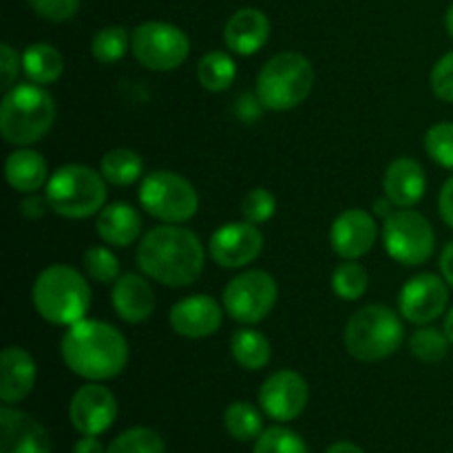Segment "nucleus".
Masks as SVG:
<instances>
[{
    "label": "nucleus",
    "instance_id": "obj_1",
    "mask_svg": "<svg viewBox=\"0 0 453 453\" xmlns=\"http://www.w3.org/2000/svg\"><path fill=\"white\" fill-rule=\"evenodd\" d=\"M142 274L168 288H186L203 273L206 252L193 230L177 224L157 226L137 246Z\"/></svg>",
    "mask_w": 453,
    "mask_h": 453
},
{
    "label": "nucleus",
    "instance_id": "obj_2",
    "mask_svg": "<svg viewBox=\"0 0 453 453\" xmlns=\"http://www.w3.org/2000/svg\"><path fill=\"white\" fill-rule=\"evenodd\" d=\"M62 361L80 379L102 383L124 372L128 363V343L115 326L96 319L69 326L60 343Z\"/></svg>",
    "mask_w": 453,
    "mask_h": 453
},
{
    "label": "nucleus",
    "instance_id": "obj_3",
    "mask_svg": "<svg viewBox=\"0 0 453 453\" xmlns=\"http://www.w3.org/2000/svg\"><path fill=\"white\" fill-rule=\"evenodd\" d=\"M34 308L53 326H73L87 319L91 308V288L75 268L53 264L38 274L34 283Z\"/></svg>",
    "mask_w": 453,
    "mask_h": 453
},
{
    "label": "nucleus",
    "instance_id": "obj_4",
    "mask_svg": "<svg viewBox=\"0 0 453 453\" xmlns=\"http://www.w3.org/2000/svg\"><path fill=\"white\" fill-rule=\"evenodd\" d=\"M56 119V102L40 84H16L0 104V133L9 144L31 146L42 140Z\"/></svg>",
    "mask_w": 453,
    "mask_h": 453
},
{
    "label": "nucleus",
    "instance_id": "obj_5",
    "mask_svg": "<svg viewBox=\"0 0 453 453\" xmlns=\"http://www.w3.org/2000/svg\"><path fill=\"white\" fill-rule=\"evenodd\" d=\"M345 349L363 363H379L396 354L403 345V321L388 305H365L345 326Z\"/></svg>",
    "mask_w": 453,
    "mask_h": 453
},
{
    "label": "nucleus",
    "instance_id": "obj_6",
    "mask_svg": "<svg viewBox=\"0 0 453 453\" xmlns=\"http://www.w3.org/2000/svg\"><path fill=\"white\" fill-rule=\"evenodd\" d=\"M314 87V66L296 51L270 58L257 75V100L270 111L296 109Z\"/></svg>",
    "mask_w": 453,
    "mask_h": 453
},
{
    "label": "nucleus",
    "instance_id": "obj_7",
    "mask_svg": "<svg viewBox=\"0 0 453 453\" xmlns=\"http://www.w3.org/2000/svg\"><path fill=\"white\" fill-rule=\"evenodd\" d=\"M44 195L53 212L66 219H87L104 208L106 180L100 171L66 164L60 166L44 186Z\"/></svg>",
    "mask_w": 453,
    "mask_h": 453
},
{
    "label": "nucleus",
    "instance_id": "obj_8",
    "mask_svg": "<svg viewBox=\"0 0 453 453\" xmlns=\"http://www.w3.org/2000/svg\"><path fill=\"white\" fill-rule=\"evenodd\" d=\"M140 203L164 224H184L199 211V195L186 177L173 171H153L140 186Z\"/></svg>",
    "mask_w": 453,
    "mask_h": 453
},
{
    "label": "nucleus",
    "instance_id": "obj_9",
    "mask_svg": "<svg viewBox=\"0 0 453 453\" xmlns=\"http://www.w3.org/2000/svg\"><path fill=\"white\" fill-rule=\"evenodd\" d=\"M385 252L401 265H420L432 259L436 234L427 217L401 208L383 221Z\"/></svg>",
    "mask_w": 453,
    "mask_h": 453
},
{
    "label": "nucleus",
    "instance_id": "obj_10",
    "mask_svg": "<svg viewBox=\"0 0 453 453\" xmlns=\"http://www.w3.org/2000/svg\"><path fill=\"white\" fill-rule=\"evenodd\" d=\"M131 51L150 71H175L190 53V40L171 22H142L131 34Z\"/></svg>",
    "mask_w": 453,
    "mask_h": 453
},
{
    "label": "nucleus",
    "instance_id": "obj_11",
    "mask_svg": "<svg viewBox=\"0 0 453 453\" xmlns=\"http://www.w3.org/2000/svg\"><path fill=\"white\" fill-rule=\"evenodd\" d=\"M279 286L265 270H248L230 279L224 288V310L243 326L261 323L277 303Z\"/></svg>",
    "mask_w": 453,
    "mask_h": 453
},
{
    "label": "nucleus",
    "instance_id": "obj_12",
    "mask_svg": "<svg viewBox=\"0 0 453 453\" xmlns=\"http://www.w3.org/2000/svg\"><path fill=\"white\" fill-rule=\"evenodd\" d=\"M261 250H264V234L246 219L219 226L208 243L212 261L228 270L252 264L261 255Z\"/></svg>",
    "mask_w": 453,
    "mask_h": 453
},
{
    "label": "nucleus",
    "instance_id": "obj_13",
    "mask_svg": "<svg viewBox=\"0 0 453 453\" xmlns=\"http://www.w3.org/2000/svg\"><path fill=\"white\" fill-rule=\"evenodd\" d=\"M449 303V290L447 281L438 274L423 273L416 274L414 279L403 286L398 295V308H401L403 319H407L414 326H427L442 317Z\"/></svg>",
    "mask_w": 453,
    "mask_h": 453
},
{
    "label": "nucleus",
    "instance_id": "obj_14",
    "mask_svg": "<svg viewBox=\"0 0 453 453\" xmlns=\"http://www.w3.org/2000/svg\"><path fill=\"white\" fill-rule=\"evenodd\" d=\"M310 389L303 376L295 370H279L265 379L259 389V403L265 416L279 423H290L303 414Z\"/></svg>",
    "mask_w": 453,
    "mask_h": 453
},
{
    "label": "nucleus",
    "instance_id": "obj_15",
    "mask_svg": "<svg viewBox=\"0 0 453 453\" xmlns=\"http://www.w3.org/2000/svg\"><path fill=\"white\" fill-rule=\"evenodd\" d=\"M118 418V401L113 392L88 380L73 394L69 403V420L82 436H100Z\"/></svg>",
    "mask_w": 453,
    "mask_h": 453
},
{
    "label": "nucleus",
    "instance_id": "obj_16",
    "mask_svg": "<svg viewBox=\"0 0 453 453\" xmlns=\"http://www.w3.org/2000/svg\"><path fill=\"white\" fill-rule=\"evenodd\" d=\"M379 237V226L374 217L363 208H348L334 219L330 228L332 250L341 259L357 261L374 248Z\"/></svg>",
    "mask_w": 453,
    "mask_h": 453
},
{
    "label": "nucleus",
    "instance_id": "obj_17",
    "mask_svg": "<svg viewBox=\"0 0 453 453\" xmlns=\"http://www.w3.org/2000/svg\"><path fill=\"white\" fill-rule=\"evenodd\" d=\"M168 321H171L173 332L184 339H206L221 327L224 310L212 296L190 295L173 305Z\"/></svg>",
    "mask_w": 453,
    "mask_h": 453
},
{
    "label": "nucleus",
    "instance_id": "obj_18",
    "mask_svg": "<svg viewBox=\"0 0 453 453\" xmlns=\"http://www.w3.org/2000/svg\"><path fill=\"white\" fill-rule=\"evenodd\" d=\"M51 438L42 423L25 411L0 410V453H51Z\"/></svg>",
    "mask_w": 453,
    "mask_h": 453
},
{
    "label": "nucleus",
    "instance_id": "obj_19",
    "mask_svg": "<svg viewBox=\"0 0 453 453\" xmlns=\"http://www.w3.org/2000/svg\"><path fill=\"white\" fill-rule=\"evenodd\" d=\"M38 379L34 357L25 348H4L0 354V401L16 405L25 401Z\"/></svg>",
    "mask_w": 453,
    "mask_h": 453
},
{
    "label": "nucleus",
    "instance_id": "obj_20",
    "mask_svg": "<svg viewBox=\"0 0 453 453\" xmlns=\"http://www.w3.org/2000/svg\"><path fill=\"white\" fill-rule=\"evenodd\" d=\"M270 38V20L261 9L243 7L224 27V42L237 56H255Z\"/></svg>",
    "mask_w": 453,
    "mask_h": 453
},
{
    "label": "nucleus",
    "instance_id": "obj_21",
    "mask_svg": "<svg viewBox=\"0 0 453 453\" xmlns=\"http://www.w3.org/2000/svg\"><path fill=\"white\" fill-rule=\"evenodd\" d=\"M385 197L396 208H411L423 199L427 190V177L423 166L411 157H398L388 166L383 177Z\"/></svg>",
    "mask_w": 453,
    "mask_h": 453
},
{
    "label": "nucleus",
    "instance_id": "obj_22",
    "mask_svg": "<svg viewBox=\"0 0 453 453\" xmlns=\"http://www.w3.org/2000/svg\"><path fill=\"white\" fill-rule=\"evenodd\" d=\"M111 301L118 317L127 323H144L155 312V292L142 274H122L115 281Z\"/></svg>",
    "mask_w": 453,
    "mask_h": 453
},
{
    "label": "nucleus",
    "instance_id": "obj_23",
    "mask_svg": "<svg viewBox=\"0 0 453 453\" xmlns=\"http://www.w3.org/2000/svg\"><path fill=\"white\" fill-rule=\"evenodd\" d=\"M97 234L104 243L127 248L135 243L142 234V217L131 203H109L97 212Z\"/></svg>",
    "mask_w": 453,
    "mask_h": 453
},
{
    "label": "nucleus",
    "instance_id": "obj_24",
    "mask_svg": "<svg viewBox=\"0 0 453 453\" xmlns=\"http://www.w3.org/2000/svg\"><path fill=\"white\" fill-rule=\"evenodd\" d=\"M4 177H7L9 186L18 193H35L49 181V168L47 159L27 146L13 150L4 162Z\"/></svg>",
    "mask_w": 453,
    "mask_h": 453
},
{
    "label": "nucleus",
    "instance_id": "obj_25",
    "mask_svg": "<svg viewBox=\"0 0 453 453\" xmlns=\"http://www.w3.org/2000/svg\"><path fill=\"white\" fill-rule=\"evenodd\" d=\"M22 69H25L27 78L34 84H53L65 71V58L58 51L53 44L35 42L29 44L22 53Z\"/></svg>",
    "mask_w": 453,
    "mask_h": 453
},
{
    "label": "nucleus",
    "instance_id": "obj_26",
    "mask_svg": "<svg viewBox=\"0 0 453 453\" xmlns=\"http://www.w3.org/2000/svg\"><path fill=\"white\" fill-rule=\"evenodd\" d=\"M230 352L243 370L250 372L264 370L273 357L270 341L265 339V334H261L259 330H252V327H242V330L234 332L233 339H230Z\"/></svg>",
    "mask_w": 453,
    "mask_h": 453
},
{
    "label": "nucleus",
    "instance_id": "obj_27",
    "mask_svg": "<svg viewBox=\"0 0 453 453\" xmlns=\"http://www.w3.org/2000/svg\"><path fill=\"white\" fill-rule=\"evenodd\" d=\"M144 171V162L140 155L131 149H113L102 157L100 173L106 184H113L124 188V186L135 184Z\"/></svg>",
    "mask_w": 453,
    "mask_h": 453
},
{
    "label": "nucleus",
    "instance_id": "obj_28",
    "mask_svg": "<svg viewBox=\"0 0 453 453\" xmlns=\"http://www.w3.org/2000/svg\"><path fill=\"white\" fill-rule=\"evenodd\" d=\"M237 78V65L226 51H211L199 60L197 80L206 91L221 93Z\"/></svg>",
    "mask_w": 453,
    "mask_h": 453
},
{
    "label": "nucleus",
    "instance_id": "obj_29",
    "mask_svg": "<svg viewBox=\"0 0 453 453\" xmlns=\"http://www.w3.org/2000/svg\"><path fill=\"white\" fill-rule=\"evenodd\" d=\"M224 425L226 432L234 438V441H255L264 434V418H261V411L257 410L250 403L237 401L233 405L226 407L224 411Z\"/></svg>",
    "mask_w": 453,
    "mask_h": 453
},
{
    "label": "nucleus",
    "instance_id": "obj_30",
    "mask_svg": "<svg viewBox=\"0 0 453 453\" xmlns=\"http://www.w3.org/2000/svg\"><path fill=\"white\" fill-rule=\"evenodd\" d=\"M370 288V274L358 261L345 259L332 273V290L343 301H358Z\"/></svg>",
    "mask_w": 453,
    "mask_h": 453
},
{
    "label": "nucleus",
    "instance_id": "obj_31",
    "mask_svg": "<svg viewBox=\"0 0 453 453\" xmlns=\"http://www.w3.org/2000/svg\"><path fill=\"white\" fill-rule=\"evenodd\" d=\"M128 47H131V35H128V31L124 27L113 25L104 27V29H100L93 35L91 53L100 65L109 66L122 60L127 56Z\"/></svg>",
    "mask_w": 453,
    "mask_h": 453
},
{
    "label": "nucleus",
    "instance_id": "obj_32",
    "mask_svg": "<svg viewBox=\"0 0 453 453\" xmlns=\"http://www.w3.org/2000/svg\"><path fill=\"white\" fill-rule=\"evenodd\" d=\"M449 343L445 330L423 326L410 336V349L418 361L423 363H441L449 354Z\"/></svg>",
    "mask_w": 453,
    "mask_h": 453
},
{
    "label": "nucleus",
    "instance_id": "obj_33",
    "mask_svg": "<svg viewBox=\"0 0 453 453\" xmlns=\"http://www.w3.org/2000/svg\"><path fill=\"white\" fill-rule=\"evenodd\" d=\"M106 453H166L162 436L150 427H133L119 434Z\"/></svg>",
    "mask_w": 453,
    "mask_h": 453
},
{
    "label": "nucleus",
    "instance_id": "obj_34",
    "mask_svg": "<svg viewBox=\"0 0 453 453\" xmlns=\"http://www.w3.org/2000/svg\"><path fill=\"white\" fill-rule=\"evenodd\" d=\"M82 265L87 277L97 283H115L122 277V274H119L118 257L104 246L88 248L82 257Z\"/></svg>",
    "mask_w": 453,
    "mask_h": 453
},
{
    "label": "nucleus",
    "instance_id": "obj_35",
    "mask_svg": "<svg viewBox=\"0 0 453 453\" xmlns=\"http://www.w3.org/2000/svg\"><path fill=\"white\" fill-rule=\"evenodd\" d=\"M255 453H310L308 445L299 434L286 427H270L264 429L259 438H257Z\"/></svg>",
    "mask_w": 453,
    "mask_h": 453
},
{
    "label": "nucleus",
    "instance_id": "obj_36",
    "mask_svg": "<svg viewBox=\"0 0 453 453\" xmlns=\"http://www.w3.org/2000/svg\"><path fill=\"white\" fill-rule=\"evenodd\" d=\"M425 150L438 166L453 171V122L434 124L425 135Z\"/></svg>",
    "mask_w": 453,
    "mask_h": 453
},
{
    "label": "nucleus",
    "instance_id": "obj_37",
    "mask_svg": "<svg viewBox=\"0 0 453 453\" xmlns=\"http://www.w3.org/2000/svg\"><path fill=\"white\" fill-rule=\"evenodd\" d=\"M274 211H277V199L268 188H252L242 202L243 219L255 226L273 219Z\"/></svg>",
    "mask_w": 453,
    "mask_h": 453
},
{
    "label": "nucleus",
    "instance_id": "obj_38",
    "mask_svg": "<svg viewBox=\"0 0 453 453\" xmlns=\"http://www.w3.org/2000/svg\"><path fill=\"white\" fill-rule=\"evenodd\" d=\"M29 7L49 22H66L78 13L80 0H29Z\"/></svg>",
    "mask_w": 453,
    "mask_h": 453
},
{
    "label": "nucleus",
    "instance_id": "obj_39",
    "mask_svg": "<svg viewBox=\"0 0 453 453\" xmlns=\"http://www.w3.org/2000/svg\"><path fill=\"white\" fill-rule=\"evenodd\" d=\"M432 88L436 97L453 104V51L445 53L432 69Z\"/></svg>",
    "mask_w": 453,
    "mask_h": 453
},
{
    "label": "nucleus",
    "instance_id": "obj_40",
    "mask_svg": "<svg viewBox=\"0 0 453 453\" xmlns=\"http://www.w3.org/2000/svg\"><path fill=\"white\" fill-rule=\"evenodd\" d=\"M18 69H20V58H18L16 49L12 44L3 42L0 44V73H3V91H9L12 87H16Z\"/></svg>",
    "mask_w": 453,
    "mask_h": 453
},
{
    "label": "nucleus",
    "instance_id": "obj_41",
    "mask_svg": "<svg viewBox=\"0 0 453 453\" xmlns=\"http://www.w3.org/2000/svg\"><path fill=\"white\" fill-rule=\"evenodd\" d=\"M49 208H51V206H49L47 195L29 193L25 199H22V203H20V212L27 217V219H31V221L44 217V212H47Z\"/></svg>",
    "mask_w": 453,
    "mask_h": 453
},
{
    "label": "nucleus",
    "instance_id": "obj_42",
    "mask_svg": "<svg viewBox=\"0 0 453 453\" xmlns=\"http://www.w3.org/2000/svg\"><path fill=\"white\" fill-rule=\"evenodd\" d=\"M438 211H441L442 221L453 228V177H449L442 186L441 197H438Z\"/></svg>",
    "mask_w": 453,
    "mask_h": 453
},
{
    "label": "nucleus",
    "instance_id": "obj_43",
    "mask_svg": "<svg viewBox=\"0 0 453 453\" xmlns=\"http://www.w3.org/2000/svg\"><path fill=\"white\" fill-rule=\"evenodd\" d=\"M441 273H442V279H445V281L453 288V242L447 243L445 250H442Z\"/></svg>",
    "mask_w": 453,
    "mask_h": 453
},
{
    "label": "nucleus",
    "instance_id": "obj_44",
    "mask_svg": "<svg viewBox=\"0 0 453 453\" xmlns=\"http://www.w3.org/2000/svg\"><path fill=\"white\" fill-rule=\"evenodd\" d=\"M73 453H106L104 445L97 441V436H82L75 442Z\"/></svg>",
    "mask_w": 453,
    "mask_h": 453
},
{
    "label": "nucleus",
    "instance_id": "obj_45",
    "mask_svg": "<svg viewBox=\"0 0 453 453\" xmlns=\"http://www.w3.org/2000/svg\"><path fill=\"white\" fill-rule=\"evenodd\" d=\"M392 206H394L392 199H389V197H380V199H376L374 212H376V215H379V217H383V221H385V219H388V217L394 212Z\"/></svg>",
    "mask_w": 453,
    "mask_h": 453
},
{
    "label": "nucleus",
    "instance_id": "obj_46",
    "mask_svg": "<svg viewBox=\"0 0 453 453\" xmlns=\"http://www.w3.org/2000/svg\"><path fill=\"white\" fill-rule=\"evenodd\" d=\"M326 453H365L358 445L354 442H334Z\"/></svg>",
    "mask_w": 453,
    "mask_h": 453
},
{
    "label": "nucleus",
    "instance_id": "obj_47",
    "mask_svg": "<svg viewBox=\"0 0 453 453\" xmlns=\"http://www.w3.org/2000/svg\"><path fill=\"white\" fill-rule=\"evenodd\" d=\"M445 334H447V339H449L453 343V308L449 310V314L445 317Z\"/></svg>",
    "mask_w": 453,
    "mask_h": 453
},
{
    "label": "nucleus",
    "instance_id": "obj_48",
    "mask_svg": "<svg viewBox=\"0 0 453 453\" xmlns=\"http://www.w3.org/2000/svg\"><path fill=\"white\" fill-rule=\"evenodd\" d=\"M445 25H447V31H449V35H451V38H453V4H451L449 9H447Z\"/></svg>",
    "mask_w": 453,
    "mask_h": 453
}]
</instances>
